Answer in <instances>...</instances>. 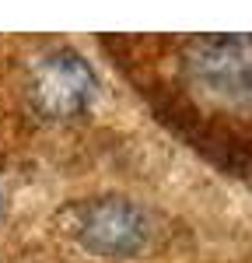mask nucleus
<instances>
[{
	"instance_id": "nucleus-2",
	"label": "nucleus",
	"mask_w": 252,
	"mask_h": 263,
	"mask_svg": "<svg viewBox=\"0 0 252 263\" xmlns=\"http://www.w3.org/2000/svg\"><path fill=\"white\" fill-rule=\"evenodd\" d=\"M189 74L203 95L252 112V35L200 39L189 57Z\"/></svg>"
},
{
	"instance_id": "nucleus-4",
	"label": "nucleus",
	"mask_w": 252,
	"mask_h": 263,
	"mask_svg": "<svg viewBox=\"0 0 252 263\" xmlns=\"http://www.w3.org/2000/svg\"><path fill=\"white\" fill-rule=\"evenodd\" d=\"M0 211H4V193H0Z\"/></svg>"
},
{
	"instance_id": "nucleus-3",
	"label": "nucleus",
	"mask_w": 252,
	"mask_h": 263,
	"mask_svg": "<svg viewBox=\"0 0 252 263\" xmlns=\"http://www.w3.org/2000/svg\"><path fill=\"white\" fill-rule=\"evenodd\" d=\"M35 99L49 116H77L95 99V74L77 53L56 49L35 67Z\"/></svg>"
},
{
	"instance_id": "nucleus-1",
	"label": "nucleus",
	"mask_w": 252,
	"mask_h": 263,
	"mask_svg": "<svg viewBox=\"0 0 252 263\" xmlns=\"http://www.w3.org/2000/svg\"><path fill=\"white\" fill-rule=\"evenodd\" d=\"M70 232L88 253L98 256H133L140 253L151 239V218L144 207L126 197H95L84 200L74 218Z\"/></svg>"
}]
</instances>
